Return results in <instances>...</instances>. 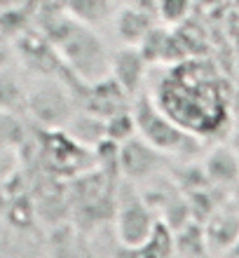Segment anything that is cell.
<instances>
[{
	"instance_id": "cell-1",
	"label": "cell",
	"mask_w": 239,
	"mask_h": 258,
	"mask_svg": "<svg viewBox=\"0 0 239 258\" xmlns=\"http://www.w3.org/2000/svg\"><path fill=\"white\" fill-rule=\"evenodd\" d=\"M115 230L117 237L127 249H141L152 235L157 221L152 218L150 207L145 204V200L138 195L134 188H124L117 200V211H115Z\"/></svg>"
},
{
	"instance_id": "cell-2",
	"label": "cell",
	"mask_w": 239,
	"mask_h": 258,
	"mask_svg": "<svg viewBox=\"0 0 239 258\" xmlns=\"http://www.w3.org/2000/svg\"><path fill=\"white\" fill-rule=\"evenodd\" d=\"M141 103H143V106H138L141 110H136L134 122L138 124L141 132H143L145 141L150 143V146H155L157 150L181 148V146H183V134H181L167 117L160 115L148 101H141Z\"/></svg>"
},
{
	"instance_id": "cell-3",
	"label": "cell",
	"mask_w": 239,
	"mask_h": 258,
	"mask_svg": "<svg viewBox=\"0 0 239 258\" xmlns=\"http://www.w3.org/2000/svg\"><path fill=\"white\" fill-rule=\"evenodd\" d=\"M157 148L150 146L145 139H136V141L127 143L120 153V164H122L124 174L129 178H145L155 174V169L160 167L157 160Z\"/></svg>"
},
{
	"instance_id": "cell-4",
	"label": "cell",
	"mask_w": 239,
	"mask_h": 258,
	"mask_svg": "<svg viewBox=\"0 0 239 258\" xmlns=\"http://www.w3.org/2000/svg\"><path fill=\"white\" fill-rule=\"evenodd\" d=\"M206 244L216 251H232L239 242V214H211V221L204 228Z\"/></svg>"
},
{
	"instance_id": "cell-5",
	"label": "cell",
	"mask_w": 239,
	"mask_h": 258,
	"mask_svg": "<svg viewBox=\"0 0 239 258\" xmlns=\"http://www.w3.org/2000/svg\"><path fill=\"white\" fill-rule=\"evenodd\" d=\"M204 174L209 181L216 185H237L239 183V157L234 155L232 148H220L211 150L204 162Z\"/></svg>"
},
{
	"instance_id": "cell-6",
	"label": "cell",
	"mask_w": 239,
	"mask_h": 258,
	"mask_svg": "<svg viewBox=\"0 0 239 258\" xmlns=\"http://www.w3.org/2000/svg\"><path fill=\"white\" fill-rule=\"evenodd\" d=\"M31 108L35 115H40L47 122H61L68 117V99L63 92L56 89H40L35 96H31Z\"/></svg>"
},
{
	"instance_id": "cell-7",
	"label": "cell",
	"mask_w": 239,
	"mask_h": 258,
	"mask_svg": "<svg viewBox=\"0 0 239 258\" xmlns=\"http://www.w3.org/2000/svg\"><path fill=\"white\" fill-rule=\"evenodd\" d=\"M160 10L167 21H181L190 10V0H162Z\"/></svg>"
},
{
	"instance_id": "cell-8",
	"label": "cell",
	"mask_w": 239,
	"mask_h": 258,
	"mask_svg": "<svg viewBox=\"0 0 239 258\" xmlns=\"http://www.w3.org/2000/svg\"><path fill=\"white\" fill-rule=\"evenodd\" d=\"M237 185H239V183H237Z\"/></svg>"
}]
</instances>
